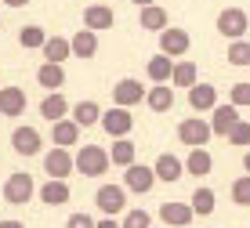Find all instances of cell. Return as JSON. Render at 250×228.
Returning a JSON list of instances; mask_svg holds the SVG:
<instances>
[{"label": "cell", "instance_id": "13", "mask_svg": "<svg viewBox=\"0 0 250 228\" xmlns=\"http://www.w3.org/2000/svg\"><path fill=\"white\" fill-rule=\"evenodd\" d=\"M145 87L138 83V80H131V76H127V80H120L116 87H113V105H127V109H131V105H138V102H145Z\"/></svg>", "mask_w": 250, "mask_h": 228}, {"label": "cell", "instance_id": "24", "mask_svg": "<svg viewBox=\"0 0 250 228\" xmlns=\"http://www.w3.org/2000/svg\"><path fill=\"white\" fill-rule=\"evenodd\" d=\"M138 22H142V29H149V33H163L170 25L167 19V11H163L160 4H149V7H142V15H138Z\"/></svg>", "mask_w": 250, "mask_h": 228}, {"label": "cell", "instance_id": "43", "mask_svg": "<svg viewBox=\"0 0 250 228\" xmlns=\"http://www.w3.org/2000/svg\"><path fill=\"white\" fill-rule=\"evenodd\" d=\"M134 4H138V7H149V4H156V0H134Z\"/></svg>", "mask_w": 250, "mask_h": 228}, {"label": "cell", "instance_id": "9", "mask_svg": "<svg viewBox=\"0 0 250 228\" xmlns=\"http://www.w3.org/2000/svg\"><path fill=\"white\" fill-rule=\"evenodd\" d=\"M188 47H192V37H188L185 29H178V25H167V29L160 33V51H163V55L182 58Z\"/></svg>", "mask_w": 250, "mask_h": 228}, {"label": "cell", "instance_id": "39", "mask_svg": "<svg viewBox=\"0 0 250 228\" xmlns=\"http://www.w3.org/2000/svg\"><path fill=\"white\" fill-rule=\"evenodd\" d=\"M98 228H124V221H120V225H116V221H113V217H109V214H105V217H102V221H98Z\"/></svg>", "mask_w": 250, "mask_h": 228}, {"label": "cell", "instance_id": "3", "mask_svg": "<svg viewBox=\"0 0 250 228\" xmlns=\"http://www.w3.org/2000/svg\"><path fill=\"white\" fill-rule=\"evenodd\" d=\"M210 134H214V127H210V120H200V116H188L178 124V138H182V145H192V148H200L210 142Z\"/></svg>", "mask_w": 250, "mask_h": 228}, {"label": "cell", "instance_id": "33", "mask_svg": "<svg viewBox=\"0 0 250 228\" xmlns=\"http://www.w3.org/2000/svg\"><path fill=\"white\" fill-rule=\"evenodd\" d=\"M229 65H247L250 69V40H232L229 43Z\"/></svg>", "mask_w": 250, "mask_h": 228}, {"label": "cell", "instance_id": "18", "mask_svg": "<svg viewBox=\"0 0 250 228\" xmlns=\"http://www.w3.org/2000/svg\"><path fill=\"white\" fill-rule=\"evenodd\" d=\"M145 105H149L152 112L174 109V83H156V87H149V94H145Z\"/></svg>", "mask_w": 250, "mask_h": 228}, {"label": "cell", "instance_id": "36", "mask_svg": "<svg viewBox=\"0 0 250 228\" xmlns=\"http://www.w3.org/2000/svg\"><path fill=\"white\" fill-rule=\"evenodd\" d=\"M149 225H152V217L145 210H127L124 214V228H149Z\"/></svg>", "mask_w": 250, "mask_h": 228}, {"label": "cell", "instance_id": "31", "mask_svg": "<svg viewBox=\"0 0 250 228\" xmlns=\"http://www.w3.org/2000/svg\"><path fill=\"white\" fill-rule=\"evenodd\" d=\"M170 83H174V87L200 83V80H196V62H174V76H170Z\"/></svg>", "mask_w": 250, "mask_h": 228}, {"label": "cell", "instance_id": "41", "mask_svg": "<svg viewBox=\"0 0 250 228\" xmlns=\"http://www.w3.org/2000/svg\"><path fill=\"white\" fill-rule=\"evenodd\" d=\"M4 4H7V7H25L29 0H4Z\"/></svg>", "mask_w": 250, "mask_h": 228}, {"label": "cell", "instance_id": "35", "mask_svg": "<svg viewBox=\"0 0 250 228\" xmlns=\"http://www.w3.org/2000/svg\"><path fill=\"white\" fill-rule=\"evenodd\" d=\"M229 102L239 105V109H247V105H250V80L247 83H232L229 87Z\"/></svg>", "mask_w": 250, "mask_h": 228}, {"label": "cell", "instance_id": "2", "mask_svg": "<svg viewBox=\"0 0 250 228\" xmlns=\"http://www.w3.org/2000/svg\"><path fill=\"white\" fill-rule=\"evenodd\" d=\"M102 130H105L109 138H127L134 130V116L127 105H113V109L102 112Z\"/></svg>", "mask_w": 250, "mask_h": 228}, {"label": "cell", "instance_id": "12", "mask_svg": "<svg viewBox=\"0 0 250 228\" xmlns=\"http://www.w3.org/2000/svg\"><path fill=\"white\" fill-rule=\"evenodd\" d=\"M214 116H210V127H214V134H221V138H229V130L239 124V105H214Z\"/></svg>", "mask_w": 250, "mask_h": 228}, {"label": "cell", "instance_id": "14", "mask_svg": "<svg viewBox=\"0 0 250 228\" xmlns=\"http://www.w3.org/2000/svg\"><path fill=\"white\" fill-rule=\"evenodd\" d=\"M192 217H196L192 203H163V207H160V221H163V225L185 228V225H192Z\"/></svg>", "mask_w": 250, "mask_h": 228}, {"label": "cell", "instance_id": "19", "mask_svg": "<svg viewBox=\"0 0 250 228\" xmlns=\"http://www.w3.org/2000/svg\"><path fill=\"white\" fill-rule=\"evenodd\" d=\"M188 105H192L196 112L214 109V105H218V87H210V83H192V87H188Z\"/></svg>", "mask_w": 250, "mask_h": 228}, {"label": "cell", "instance_id": "23", "mask_svg": "<svg viewBox=\"0 0 250 228\" xmlns=\"http://www.w3.org/2000/svg\"><path fill=\"white\" fill-rule=\"evenodd\" d=\"M73 55H76V58H94V55H98V33L87 29V25H83V29H76V37H73Z\"/></svg>", "mask_w": 250, "mask_h": 228}, {"label": "cell", "instance_id": "32", "mask_svg": "<svg viewBox=\"0 0 250 228\" xmlns=\"http://www.w3.org/2000/svg\"><path fill=\"white\" fill-rule=\"evenodd\" d=\"M214 199H218V196H214V188H196L192 192V199H188V203H192V210H196V214H214Z\"/></svg>", "mask_w": 250, "mask_h": 228}, {"label": "cell", "instance_id": "27", "mask_svg": "<svg viewBox=\"0 0 250 228\" xmlns=\"http://www.w3.org/2000/svg\"><path fill=\"white\" fill-rule=\"evenodd\" d=\"M109 156H113V166H131L134 163V156H138V145L131 142V138H116L113 148H109Z\"/></svg>", "mask_w": 250, "mask_h": 228}, {"label": "cell", "instance_id": "40", "mask_svg": "<svg viewBox=\"0 0 250 228\" xmlns=\"http://www.w3.org/2000/svg\"><path fill=\"white\" fill-rule=\"evenodd\" d=\"M0 228H25L22 221H0Z\"/></svg>", "mask_w": 250, "mask_h": 228}, {"label": "cell", "instance_id": "6", "mask_svg": "<svg viewBox=\"0 0 250 228\" xmlns=\"http://www.w3.org/2000/svg\"><path fill=\"white\" fill-rule=\"evenodd\" d=\"M94 203H98L102 214L116 217L120 210H127V185H102L94 192Z\"/></svg>", "mask_w": 250, "mask_h": 228}, {"label": "cell", "instance_id": "1", "mask_svg": "<svg viewBox=\"0 0 250 228\" xmlns=\"http://www.w3.org/2000/svg\"><path fill=\"white\" fill-rule=\"evenodd\" d=\"M109 163H113V156L102 145H83L80 152H76V170H80L83 178H102V174L109 170Z\"/></svg>", "mask_w": 250, "mask_h": 228}, {"label": "cell", "instance_id": "38", "mask_svg": "<svg viewBox=\"0 0 250 228\" xmlns=\"http://www.w3.org/2000/svg\"><path fill=\"white\" fill-rule=\"evenodd\" d=\"M65 228H98V221H94L91 214H69Z\"/></svg>", "mask_w": 250, "mask_h": 228}, {"label": "cell", "instance_id": "30", "mask_svg": "<svg viewBox=\"0 0 250 228\" xmlns=\"http://www.w3.org/2000/svg\"><path fill=\"white\" fill-rule=\"evenodd\" d=\"M19 43H22L25 51L44 47V43H47V33L40 29V25H22V29H19Z\"/></svg>", "mask_w": 250, "mask_h": 228}, {"label": "cell", "instance_id": "10", "mask_svg": "<svg viewBox=\"0 0 250 228\" xmlns=\"http://www.w3.org/2000/svg\"><path fill=\"white\" fill-rule=\"evenodd\" d=\"M11 148L19 156H37L40 148H44V138H40V130L37 127H15V134H11Z\"/></svg>", "mask_w": 250, "mask_h": 228}, {"label": "cell", "instance_id": "17", "mask_svg": "<svg viewBox=\"0 0 250 228\" xmlns=\"http://www.w3.org/2000/svg\"><path fill=\"white\" fill-rule=\"evenodd\" d=\"M25 112V91L22 87H0V116H22Z\"/></svg>", "mask_w": 250, "mask_h": 228}, {"label": "cell", "instance_id": "4", "mask_svg": "<svg viewBox=\"0 0 250 228\" xmlns=\"http://www.w3.org/2000/svg\"><path fill=\"white\" fill-rule=\"evenodd\" d=\"M250 29V19L243 7H225V11L218 15V33L229 40H243V33Z\"/></svg>", "mask_w": 250, "mask_h": 228}, {"label": "cell", "instance_id": "8", "mask_svg": "<svg viewBox=\"0 0 250 228\" xmlns=\"http://www.w3.org/2000/svg\"><path fill=\"white\" fill-rule=\"evenodd\" d=\"M44 170L51 174V178H69V174L76 170V156H69L65 145H55V148L44 156Z\"/></svg>", "mask_w": 250, "mask_h": 228}, {"label": "cell", "instance_id": "42", "mask_svg": "<svg viewBox=\"0 0 250 228\" xmlns=\"http://www.w3.org/2000/svg\"><path fill=\"white\" fill-rule=\"evenodd\" d=\"M243 170L250 174V148H247V156H243Z\"/></svg>", "mask_w": 250, "mask_h": 228}, {"label": "cell", "instance_id": "28", "mask_svg": "<svg viewBox=\"0 0 250 228\" xmlns=\"http://www.w3.org/2000/svg\"><path fill=\"white\" fill-rule=\"evenodd\" d=\"M40 51H44L47 62H65V58L73 55V40H65V37H47V43H44Z\"/></svg>", "mask_w": 250, "mask_h": 228}, {"label": "cell", "instance_id": "22", "mask_svg": "<svg viewBox=\"0 0 250 228\" xmlns=\"http://www.w3.org/2000/svg\"><path fill=\"white\" fill-rule=\"evenodd\" d=\"M69 185H65V178H51L44 188H40V203H47V207H62V203H69Z\"/></svg>", "mask_w": 250, "mask_h": 228}, {"label": "cell", "instance_id": "26", "mask_svg": "<svg viewBox=\"0 0 250 228\" xmlns=\"http://www.w3.org/2000/svg\"><path fill=\"white\" fill-rule=\"evenodd\" d=\"M69 116H73L80 127H94V124H102V105L91 102V98H87V102H76Z\"/></svg>", "mask_w": 250, "mask_h": 228}, {"label": "cell", "instance_id": "20", "mask_svg": "<svg viewBox=\"0 0 250 228\" xmlns=\"http://www.w3.org/2000/svg\"><path fill=\"white\" fill-rule=\"evenodd\" d=\"M145 73H149V80H152V83H170V76H174V58L160 51L156 58H149Z\"/></svg>", "mask_w": 250, "mask_h": 228}, {"label": "cell", "instance_id": "21", "mask_svg": "<svg viewBox=\"0 0 250 228\" xmlns=\"http://www.w3.org/2000/svg\"><path fill=\"white\" fill-rule=\"evenodd\" d=\"M76 138H80V124H76L73 116H65V120H58V124H51V142L55 145H76Z\"/></svg>", "mask_w": 250, "mask_h": 228}, {"label": "cell", "instance_id": "25", "mask_svg": "<svg viewBox=\"0 0 250 228\" xmlns=\"http://www.w3.org/2000/svg\"><path fill=\"white\" fill-rule=\"evenodd\" d=\"M37 83L47 87V91H58V87L65 83V69H62V62H44V65L37 69Z\"/></svg>", "mask_w": 250, "mask_h": 228}, {"label": "cell", "instance_id": "15", "mask_svg": "<svg viewBox=\"0 0 250 228\" xmlns=\"http://www.w3.org/2000/svg\"><path fill=\"white\" fill-rule=\"evenodd\" d=\"M152 166H156V178H160V181H167V185H174V181H182L185 174H188V170H185V163L178 160V156H170V152H163Z\"/></svg>", "mask_w": 250, "mask_h": 228}, {"label": "cell", "instance_id": "5", "mask_svg": "<svg viewBox=\"0 0 250 228\" xmlns=\"http://www.w3.org/2000/svg\"><path fill=\"white\" fill-rule=\"evenodd\" d=\"M33 192H37V185H33V178H29V174H22V170L11 174V178L4 181V199L11 207H25L33 199Z\"/></svg>", "mask_w": 250, "mask_h": 228}, {"label": "cell", "instance_id": "37", "mask_svg": "<svg viewBox=\"0 0 250 228\" xmlns=\"http://www.w3.org/2000/svg\"><path fill=\"white\" fill-rule=\"evenodd\" d=\"M229 145H250V124L247 120H239V124L229 130Z\"/></svg>", "mask_w": 250, "mask_h": 228}, {"label": "cell", "instance_id": "34", "mask_svg": "<svg viewBox=\"0 0 250 228\" xmlns=\"http://www.w3.org/2000/svg\"><path fill=\"white\" fill-rule=\"evenodd\" d=\"M232 203L250 207V174H243V178L232 181Z\"/></svg>", "mask_w": 250, "mask_h": 228}, {"label": "cell", "instance_id": "16", "mask_svg": "<svg viewBox=\"0 0 250 228\" xmlns=\"http://www.w3.org/2000/svg\"><path fill=\"white\" fill-rule=\"evenodd\" d=\"M83 25L87 29H113L116 25V15H113V7H105V4H91V7H83Z\"/></svg>", "mask_w": 250, "mask_h": 228}, {"label": "cell", "instance_id": "7", "mask_svg": "<svg viewBox=\"0 0 250 228\" xmlns=\"http://www.w3.org/2000/svg\"><path fill=\"white\" fill-rule=\"evenodd\" d=\"M156 166H145V163H131L127 166V174H124V185L138 192V196H145V192H152V185H156Z\"/></svg>", "mask_w": 250, "mask_h": 228}, {"label": "cell", "instance_id": "29", "mask_svg": "<svg viewBox=\"0 0 250 228\" xmlns=\"http://www.w3.org/2000/svg\"><path fill=\"white\" fill-rule=\"evenodd\" d=\"M185 170L188 174H196V178H203V174H210L214 170V160H210V152L200 145V148H192L188 152V160H185Z\"/></svg>", "mask_w": 250, "mask_h": 228}, {"label": "cell", "instance_id": "11", "mask_svg": "<svg viewBox=\"0 0 250 228\" xmlns=\"http://www.w3.org/2000/svg\"><path fill=\"white\" fill-rule=\"evenodd\" d=\"M69 112H73V105L65 102L62 91H47V98L40 102V116H44L47 124H58V120H65Z\"/></svg>", "mask_w": 250, "mask_h": 228}]
</instances>
